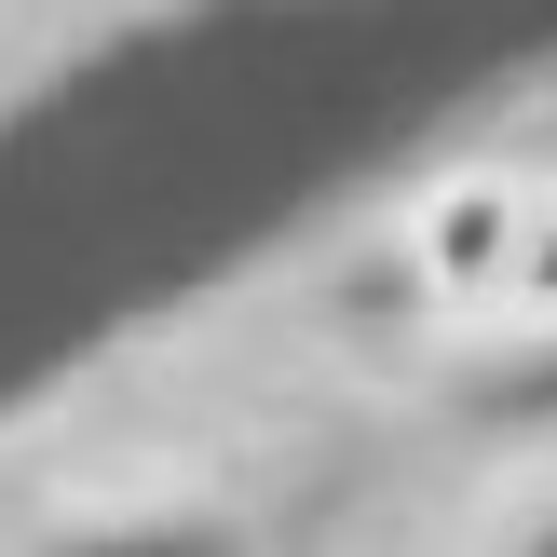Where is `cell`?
<instances>
[{
	"label": "cell",
	"instance_id": "obj_1",
	"mask_svg": "<svg viewBox=\"0 0 557 557\" xmlns=\"http://www.w3.org/2000/svg\"><path fill=\"white\" fill-rule=\"evenodd\" d=\"M531 218H544V150L449 163V177L408 205V232H395V299H408V313H435L449 341H490V299H504Z\"/></svg>",
	"mask_w": 557,
	"mask_h": 557
},
{
	"label": "cell",
	"instance_id": "obj_2",
	"mask_svg": "<svg viewBox=\"0 0 557 557\" xmlns=\"http://www.w3.org/2000/svg\"><path fill=\"white\" fill-rule=\"evenodd\" d=\"M490 341H557V150H544V218H531V245H517L504 299H490Z\"/></svg>",
	"mask_w": 557,
	"mask_h": 557
}]
</instances>
